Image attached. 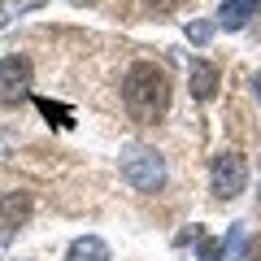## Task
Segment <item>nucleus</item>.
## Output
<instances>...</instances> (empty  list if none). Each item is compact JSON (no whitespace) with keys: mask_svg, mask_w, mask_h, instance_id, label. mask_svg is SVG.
<instances>
[{"mask_svg":"<svg viewBox=\"0 0 261 261\" xmlns=\"http://www.w3.org/2000/svg\"><path fill=\"white\" fill-rule=\"evenodd\" d=\"M122 100H126L135 122H161L170 109V79L161 65L152 61H135L122 79Z\"/></svg>","mask_w":261,"mask_h":261,"instance_id":"f257e3e1","label":"nucleus"},{"mask_svg":"<svg viewBox=\"0 0 261 261\" xmlns=\"http://www.w3.org/2000/svg\"><path fill=\"white\" fill-rule=\"evenodd\" d=\"M257 200H261V192H257Z\"/></svg>","mask_w":261,"mask_h":261,"instance_id":"f3484780","label":"nucleus"},{"mask_svg":"<svg viewBox=\"0 0 261 261\" xmlns=\"http://www.w3.org/2000/svg\"><path fill=\"white\" fill-rule=\"evenodd\" d=\"M209 187H214L218 200H235L248 187V161L240 152H218L214 166H209Z\"/></svg>","mask_w":261,"mask_h":261,"instance_id":"7ed1b4c3","label":"nucleus"},{"mask_svg":"<svg viewBox=\"0 0 261 261\" xmlns=\"http://www.w3.org/2000/svg\"><path fill=\"white\" fill-rule=\"evenodd\" d=\"M31 87H35V65L27 61V57H5L0 61V100L5 105H18L31 96Z\"/></svg>","mask_w":261,"mask_h":261,"instance_id":"20e7f679","label":"nucleus"},{"mask_svg":"<svg viewBox=\"0 0 261 261\" xmlns=\"http://www.w3.org/2000/svg\"><path fill=\"white\" fill-rule=\"evenodd\" d=\"M74 5H87V0H74Z\"/></svg>","mask_w":261,"mask_h":261,"instance_id":"dca6fc26","label":"nucleus"},{"mask_svg":"<svg viewBox=\"0 0 261 261\" xmlns=\"http://www.w3.org/2000/svg\"><path fill=\"white\" fill-rule=\"evenodd\" d=\"M252 96H257V100H261V74L252 79Z\"/></svg>","mask_w":261,"mask_h":261,"instance_id":"2eb2a0df","label":"nucleus"},{"mask_svg":"<svg viewBox=\"0 0 261 261\" xmlns=\"http://www.w3.org/2000/svg\"><path fill=\"white\" fill-rule=\"evenodd\" d=\"M27 218H31V196L27 192H0V240H9Z\"/></svg>","mask_w":261,"mask_h":261,"instance_id":"39448f33","label":"nucleus"},{"mask_svg":"<svg viewBox=\"0 0 261 261\" xmlns=\"http://www.w3.org/2000/svg\"><path fill=\"white\" fill-rule=\"evenodd\" d=\"M65 261H113L109 244L100 240V235H79L70 248H65Z\"/></svg>","mask_w":261,"mask_h":261,"instance_id":"6e6552de","label":"nucleus"},{"mask_svg":"<svg viewBox=\"0 0 261 261\" xmlns=\"http://www.w3.org/2000/svg\"><path fill=\"white\" fill-rule=\"evenodd\" d=\"M209 35H214L209 22H187V39H192V44H209Z\"/></svg>","mask_w":261,"mask_h":261,"instance_id":"9d476101","label":"nucleus"},{"mask_svg":"<svg viewBox=\"0 0 261 261\" xmlns=\"http://www.w3.org/2000/svg\"><path fill=\"white\" fill-rule=\"evenodd\" d=\"M248 261H261V235H257V240L248 244Z\"/></svg>","mask_w":261,"mask_h":261,"instance_id":"4468645a","label":"nucleus"},{"mask_svg":"<svg viewBox=\"0 0 261 261\" xmlns=\"http://www.w3.org/2000/svg\"><path fill=\"white\" fill-rule=\"evenodd\" d=\"M222 248H226V257H240V248H244V222L231 226V240H226Z\"/></svg>","mask_w":261,"mask_h":261,"instance_id":"9b49d317","label":"nucleus"},{"mask_svg":"<svg viewBox=\"0 0 261 261\" xmlns=\"http://www.w3.org/2000/svg\"><path fill=\"white\" fill-rule=\"evenodd\" d=\"M226 248L222 240H214V235H200V244H196V261H222Z\"/></svg>","mask_w":261,"mask_h":261,"instance_id":"1a4fd4ad","label":"nucleus"},{"mask_svg":"<svg viewBox=\"0 0 261 261\" xmlns=\"http://www.w3.org/2000/svg\"><path fill=\"white\" fill-rule=\"evenodd\" d=\"M183 0H144V9H157V13H170V9H178Z\"/></svg>","mask_w":261,"mask_h":261,"instance_id":"ddd939ff","label":"nucleus"},{"mask_svg":"<svg viewBox=\"0 0 261 261\" xmlns=\"http://www.w3.org/2000/svg\"><path fill=\"white\" fill-rule=\"evenodd\" d=\"M122 178H126L135 192H161V183H166V161H161L157 148L135 144V148L122 152Z\"/></svg>","mask_w":261,"mask_h":261,"instance_id":"f03ea898","label":"nucleus"},{"mask_svg":"<svg viewBox=\"0 0 261 261\" xmlns=\"http://www.w3.org/2000/svg\"><path fill=\"white\" fill-rule=\"evenodd\" d=\"M39 109H44L48 118H65V126H70V109H61V105H53V100H39Z\"/></svg>","mask_w":261,"mask_h":261,"instance_id":"f8f14e48","label":"nucleus"},{"mask_svg":"<svg viewBox=\"0 0 261 261\" xmlns=\"http://www.w3.org/2000/svg\"><path fill=\"white\" fill-rule=\"evenodd\" d=\"M257 13H261V0H222V9H218V27H222V31H244Z\"/></svg>","mask_w":261,"mask_h":261,"instance_id":"0eeeda50","label":"nucleus"},{"mask_svg":"<svg viewBox=\"0 0 261 261\" xmlns=\"http://www.w3.org/2000/svg\"><path fill=\"white\" fill-rule=\"evenodd\" d=\"M187 83H192L196 100H214V96H218V65H209L205 57H192V65H187Z\"/></svg>","mask_w":261,"mask_h":261,"instance_id":"423d86ee","label":"nucleus"}]
</instances>
